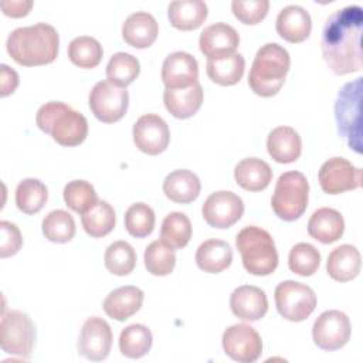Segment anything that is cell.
Listing matches in <instances>:
<instances>
[{
  "label": "cell",
  "mask_w": 363,
  "mask_h": 363,
  "mask_svg": "<svg viewBox=\"0 0 363 363\" xmlns=\"http://www.w3.org/2000/svg\"><path fill=\"white\" fill-rule=\"evenodd\" d=\"M102 45L89 35L75 37L68 45V58L79 68H95L102 60Z\"/></svg>",
  "instance_id": "cell-36"
},
{
  "label": "cell",
  "mask_w": 363,
  "mask_h": 363,
  "mask_svg": "<svg viewBox=\"0 0 363 363\" xmlns=\"http://www.w3.org/2000/svg\"><path fill=\"white\" fill-rule=\"evenodd\" d=\"M94 116L104 123H113L122 119L128 111L129 94L125 86H119L108 79L94 85L88 98Z\"/></svg>",
  "instance_id": "cell-10"
},
{
  "label": "cell",
  "mask_w": 363,
  "mask_h": 363,
  "mask_svg": "<svg viewBox=\"0 0 363 363\" xmlns=\"http://www.w3.org/2000/svg\"><path fill=\"white\" fill-rule=\"evenodd\" d=\"M320 264V254L315 245L309 242L295 244L288 255L289 269L301 277L313 275Z\"/></svg>",
  "instance_id": "cell-41"
},
{
  "label": "cell",
  "mask_w": 363,
  "mask_h": 363,
  "mask_svg": "<svg viewBox=\"0 0 363 363\" xmlns=\"http://www.w3.org/2000/svg\"><path fill=\"white\" fill-rule=\"evenodd\" d=\"M153 343V336L147 326L140 323H133L122 329L119 335V349L121 353L129 359H139L150 350Z\"/></svg>",
  "instance_id": "cell-34"
},
{
  "label": "cell",
  "mask_w": 363,
  "mask_h": 363,
  "mask_svg": "<svg viewBox=\"0 0 363 363\" xmlns=\"http://www.w3.org/2000/svg\"><path fill=\"white\" fill-rule=\"evenodd\" d=\"M62 196L65 204L72 211L79 214H84L98 201V196L94 186L86 180L68 182L64 187Z\"/></svg>",
  "instance_id": "cell-42"
},
{
  "label": "cell",
  "mask_w": 363,
  "mask_h": 363,
  "mask_svg": "<svg viewBox=\"0 0 363 363\" xmlns=\"http://www.w3.org/2000/svg\"><path fill=\"white\" fill-rule=\"evenodd\" d=\"M242 213L244 203L241 197L227 190L211 193L201 207L204 221L213 228H228L234 225Z\"/></svg>",
  "instance_id": "cell-13"
},
{
  "label": "cell",
  "mask_w": 363,
  "mask_h": 363,
  "mask_svg": "<svg viewBox=\"0 0 363 363\" xmlns=\"http://www.w3.org/2000/svg\"><path fill=\"white\" fill-rule=\"evenodd\" d=\"M289 65V54L282 45L277 43L264 44L257 51L248 74L250 88L264 98L277 95L285 82Z\"/></svg>",
  "instance_id": "cell-3"
},
{
  "label": "cell",
  "mask_w": 363,
  "mask_h": 363,
  "mask_svg": "<svg viewBox=\"0 0 363 363\" xmlns=\"http://www.w3.org/2000/svg\"><path fill=\"white\" fill-rule=\"evenodd\" d=\"M35 342V328L30 316L21 311L3 312L0 345L3 352L28 360Z\"/></svg>",
  "instance_id": "cell-8"
},
{
  "label": "cell",
  "mask_w": 363,
  "mask_h": 363,
  "mask_svg": "<svg viewBox=\"0 0 363 363\" xmlns=\"http://www.w3.org/2000/svg\"><path fill=\"white\" fill-rule=\"evenodd\" d=\"M234 179L240 187L248 191H261L272 180V170L267 162L258 157H245L237 163Z\"/></svg>",
  "instance_id": "cell-29"
},
{
  "label": "cell",
  "mask_w": 363,
  "mask_h": 363,
  "mask_svg": "<svg viewBox=\"0 0 363 363\" xmlns=\"http://www.w3.org/2000/svg\"><path fill=\"white\" fill-rule=\"evenodd\" d=\"M269 156L278 163H292L302 152L299 133L291 126H278L272 129L267 139Z\"/></svg>",
  "instance_id": "cell-24"
},
{
  "label": "cell",
  "mask_w": 363,
  "mask_h": 363,
  "mask_svg": "<svg viewBox=\"0 0 363 363\" xmlns=\"http://www.w3.org/2000/svg\"><path fill=\"white\" fill-rule=\"evenodd\" d=\"M362 79L346 82L335 102V119L339 135L356 153H362Z\"/></svg>",
  "instance_id": "cell-6"
},
{
  "label": "cell",
  "mask_w": 363,
  "mask_h": 363,
  "mask_svg": "<svg viewBox=\"0 0 363 363\" xmlns=\"http://www.w3.org/2000/svg\"><path fill=\"white\" fill-rule=\"evenodd\" d=\"M244 68V57L238 52L207 58L206 64V72L208 78L221 86H230L237 84L242 78Z\"/></svg>",
  "instance_id": "cell-31"
},
{
  "label": "cell",
  "mask_w": 363,
  "mask_h": 363,
  "mask_svg": "<svg viewBox=\"0 0 363 363\" xmlns=\"http://www.w3.org/2000/svg\"><path fill=\"white\" fill-rule=\"evenodd\" d=\"M318 179L325 193L340 194L362 186V169L345 157H332L320 166Z\"/></svg>",
  "instance_id": "cell-14"
},
{
  "label": "cell",
  "mask_w": 363,
  "mask_h": 363,
  "mask_svg": "<svg viewBox=\"0 0 363 363\" xmlns=\"http://www.w3.org/2000/svg\"><path fill=\"white\" fill-rule=\"evenodd\" d=\"M159 34L156 18L147 11H136L126 17L122 24V37L125 43L135 48L150 47Z\"/></svg>",
  "instance_id": "cell-21"
},
{
  "label": "cell",
  "mask_w": 363,
  "mask_h": 363,
  "mask_svg": "<svg viewBox=\"0 0 363 363\" xmlns=\"http://www.w3.org/2000/svg\"><path fill=\"white\" fill-rule=\"evenodd\" d=\"M352 333V325L345 312L330 309L322 312L312 326V337L318 347L326 352L343 347Z\"/></svg>",
  "instance_id": "cell-11"
},
{
  "label": "cell",
  "mask_w": 363,
  "mask_h": 363,
  "mask_svg": "<svg viewBox=\"0 0 363 363\" xmlns=\"http://www.w3.org/2000/svg\"><path fill=\"white\" fill-rule=\"evenodd\" d=\"M343 231L345 220L342 214L330 207L318 208L308 221V234L322 244L337 241L343 235Z\"/></svg>",
  "instance_id": "cell-23"
},
{
  "label": "cell",
  "mask_w": 363,
  "mask_h": 363,
  "mask_svg": "<svg viewBox=\"0 0 363 363\" xmlns=\"http://www.w3.org/2000/svg\"><path fill=\"white\" fill-rule=\"evenodd\" d=\"M0 7L6 16L18 18L28 14V11L33 7V1L31 0H3L0 1Z\"/></svg>",
  "instance_id": "cell-46"
},
{
  "label": "cell",
  "mask_w": 363,
  "mask_h": 363,
  "mask_svg": "<svg viewBox=\"0 0 363 363\" xmlns=\"http://www.w3.org/2000/svg\"><path fill=\"white\" fill-rule=\"evenodd\" d=\"M231 312L241 320L255 322L265 316L268 299L265 292L254 285H241L230 296Z\"/></svg>",
  "instance_id": "cell-18"
},
{
  "label": "cell",
  "mask_w": 363,
  "mask_h": 363,
  "mask_svg": "<svg viewBox=\"0 0 363 363\" xmlns=\"http://www.w3.org/2000/svg\"><path fill=\"white\" fill-rule=\"evenodd\" d=\"M362 28L360 6H346L326 18L322 31V54L335 74L346 75L362 71Z\"/></svg>",
  "instance_id": "cell-1"
},
{
  "label": "cell",
  "mask_w": 363,
  "mask_h": 363,
  "mask_svg": "<svg viewBox=\"0 0 363 363\" xmlns=\"http://www.w3.org/2000/svg\"><path fill=\"white\" fill-rule=\"evenodd\" d=\"M112 346V330L109 323L99 318H88L81 329L78 352L88 360L101 362L108 357Z\"/></svg>",
  "instance_id": "cell-16"
},
{
  "label": "cell",
  "mask_w": 363,
  "mask_h": 363,
  "mask_svg": "<svg viewBox=\"0 0 363 363\" xmlns=\"http://www.w3.org/2000/svg\"><path fill=\"white\" fill-rule=\"evenodd\" d=\"M163 102L166 109L177 119L191 118L203 104V88L197 82L187 88L170 89L163 92Z\"/></svg>",
  "instance_id": "cell-26"
},
{
  "label": "cell",
  "mask_w": 363,
  "mask_h": 363,
  "mask_svg": "<svg viewBox=\"0 0 363 363\" xmlns=\"http://www.w3.org/2000/svg\"><path fill=\"white\" fill-rule=\"evenodd\" d=\"M133 142L136 147L150 156L166 150L170 142V130L163 118L156 113L142 115L133 125Z\"/></svg>",
  "instance_id": "cell-15"
},
{
  "label": "cell",
  "mask_w": 363,
  "mask_h": 363,
  "mask_svg": "<svg viewBox=\"0 0 363 363\" xmlns=\"http://www.w3.org/2000/svg\"><path fill=\"white\" fill-rule=\"evenodd\" d=\"M143 303V291L133 285H125L113 289L104 299L105 313L115 320H126L135 315Z\"/></svg>",
  "instance_id": "cell-22"
},
{
  "label": "cell",
  "mask_w": 363,
  "mask_h": 363,
  "mask_svg": "<svg viewBox=\"0 0 363 363\" xmlns=\"http://www.w3.org/2000/svg\"><path fill=\"white\" fill-rule=\"evenodd\" d=\"M200 190L201 184L197 174L187 169L170 172L163 182L164 196L174 203H191L199 197Z\"/></svg>",
  "instance_id": "cell-27"
},
{
  "label": "cell",
  "mask_w": 363,
  "mask_h": 363,
  "mask_svg": "<svg viewBox=\"0 0 363 363\" xmlns=\"http://www.w3.org/2000/svg\"><path fill=\"white\" fill-rule=\"evenodd\" d=\"M0 68H1V81H0L1 92H0V95L4 98L7 95L13 94L16 91V88L18 86V74L6 64H1Z\"/></svg>",
  "instance_id": "cell-47"
},
{
  "label": "cell",
  "mask_w": 363,
  "mask_h": 363,
  "mask_svg": "<svg viewBox=\"0 0 363 363\" xmlns=\"http://www.w3.org/2000/svg\"><path fill=\"white\" fill-rule=\"evenodd\" d=\"M139 72H140V64L138 58L133 57L132 54L122 52V51L115 52L106 65L108 81L125 88L126 85L132 84L138 78Z\"/></svg>",
  "instance_id": "cell-40"
},
{
  "label": "cell",
  "mask_w": 363,
  "mask_h": 363,
  "mask_svg": "<svg viewBox=\"0 0 363 363\" xmlns=\"http://www.w3.org/2000/svg\"><path fill=\"white\" fill-rule=\"evenodd\" d=\"M47 199L48 190L38 179H24L16 187V206L26 214L38 213L45 206Z\"/></svg>",
  "instance_id": "cell-33"
},
{
  "label": "cell",
  "mask_w": 363,
  "mask_h": 363,
  "mask_svg": "<svg viewBox=\"0 0 363 363\" xmlns=\"http://www.w3.org/2000/svg\"><path fill=\"white\" fill-rule=\"evenodd\" d=\"M191 223L184 213L173 211L167 214L162 223L160 238L173 250L183 248L191 238Z\"/></svg>",
  "instance_id": "cell-35"
},
{
  "label": "cell",
  "mask_w": 363,
  "mask_h": 363,
  "mask_svg": "<svg viewBox=\"0 0 363 363\" xmlns=\"http://www.w3.org/2000/svg\"><path fill=\"white\" fill-rule=\"evenodd\" d=\"M274 295L279 315L291 322L305 320L316 308V295L306 284L284 281L277 285Z\"/></svg>",
  "instance_id": "cell-9"
},
{
  "label": "cell",
  "mask_w": 363,
  "mask_h": 363,
  "mask_svg": "<svg viewBox=\"0 0 363 363\" xmlns=\"http://www.w3.org/2000/svg\"><path fill=\"white\" fill-rule=\"evenodd\" d=\"M208 9L203 0H176L167 7L170 24L183 31L199 28L207 18Z\"/></svg>",
  "instance_id": "cell-28"
},
{
  "label": "cell",
  "mask_w": 363,
  "mask_h": 363,
  "mask_svg": "<svg viewBox=\"0 0 363 363\" xmlns=\"http://www.w3.org/2000/svg\"><path fill=\"white\" fill-rule=\"evenodd\" d=\"M309 183L303 173L291 170L282 173L271 199L274 213L284 221L298 220L308 207Z\"/></svg>",
  "instance_id": "cell-7"
},
{
  "label": "cell",
  "mask_w": 363,
  "mask_h": 363,
  "mask_svg": "<svg viewBox=\"0 0 363 363\" xmlns=\"http://www.w3.org/2000/svg\"><path fill=\"white\" fill-rule=\"evenodd\" d=\"M269 9L268 0H233L231 10L244 24H258L267 16Z\"/></svg>",
  "instance_id": "cell-44"
},
{
  "label": "cell",
  "mask_w": 363,
  "mask_h": 363,
  "mask_svg": "<svg viewBox=\"0 0 363 363\" xmlns=\"http://www.w3.org/2000/svg\"><path fill=\"white\" fill-rule=\"evenodd\" d=\"M0 233H1L0 257L1 258L13 257L14 254L18 252V250L23 245V237L20 230L17 228L16 224L3 220L0 221Z\"/></svg>",
  "instance_id": "cell-45"
},
{
  "label": "cell",
  "mask_w": 363,
  "mask_h": 363,
  "mask_svg": "<svg viewBox=\"0 0 363 363\" xmlns=\"http://www.w3.org/2000/svg\"><path fill=\"white\" fill-rule=\"evenodd\" d=\"M224 353L238 363H252L262 353V340L259 333L247 323L228 326L223 333Z\"/></svg>",
  "instance_id": "cell-12"
},
{
  "label": "cell",
  "mask_w": 363,
  "mask_h": 363,
  "mask_svg": "<svg viewBox=\"0 0 363 363\" xmlns=\"http://www.w3.org/2000/svg\"><path fill=\"white\" fill-rule=\"evenodd\" d=\"M35 123L61 146H78L88 135L86 118L60 101L44 104L37 111Z\"/></svg>",
  "instance_id": "cell-4"
},
{
  "label": "cell",
  "mask_w": 363,
  "mask_h": 363,
  "mask_svg": "<svg viewBox=\"0 0 363 363\" xmlns=\"http://www.w3.org/2000/svg\"><path fill=\"white\" fill-rule=\"evenodd\" d=\"M81 223L88 235L94 238L105 237L115 227V210L108 201L98 200L89 210L81 214Z\"/></svg>",
  "instance_id": "cell-32"
},
{
  "label": "cell",
  "mask_w": 363,
  "mask_h": 363,
  "mask_svg": "<svg viewBox=\"0 0 363 363\" xmlns=\"http://www.w3.org/2000/svg\"><path fill=\"white\" fill-rule=\"evenodd\" d=\"M362 268V257L359 250L350 244H342L332 250L328 257L326 271L329 277L337 282H347L356 278Z\"/></svg>",
  "instance_id": "cell-25"
},
{
  "label": "cell",
  "mask_w": 363,
  "mask_h": 363,
  "mask_svg": "<svg viewBox=\"0 0 363 363\" xmlns=\"http://www.w3.org/2000/svg\"><path fill=\"white\" fill-rule=\"evenodd\" d=\"M162 81L166 88H187L199 82V65L196 58L186 51L169 54L162 65Z\"/></svg>",
  "instance_id": "cell-17"
},
{
  "label": "cell",
  "mask_w": 363,
  "mask_h": 363,
  "mask_svg": "<svg viewBox=\"0 0 363 363\" xmlns=\"http://www.w3.org/2000/svg\"><path fill=\"white\" fill-rule=\"evenodd\" d=\"M126 231L135 238L147 237L155 227V211L146 203H135L125 211Z\"/></svg>",
  "instance_id": "cell-43"
},
{
  "label": "cell",
  "mask_w": 363,
  "mask_h": 363,
  "mask_svg": "<svg viewBox=\"0 0 363 363\" xmlns=\"http://www.w3.org/2000/svg\"><path fill=\"white\" fill-rule=\"evenodd\" d=\"M275 28L279 37L288 43H302L311 34L312 18L302 6L289 4L278 13Z\"/></svg>",
  "instance_id": "cell-20"
},
{
  "label": "cell",
  "mask_w": 363,
  "mask_h": 363,
  "mask_svg": "<svg viewBox=\"0 0 363 363\" xmlns=\"http://www.w3.org/2000/svg\"><path fill=\"white\" fill-rule=\"evenodd\" d=\"M106 269L118 277L130 274L136 265V252L126 241H113L108 245L104 255Z\"/></svg>",
  "instance_id": "cell-38"
},
{
  "label": "cell",
  "mask_w": 363,
  "mask_h": 363,
  "mask_svg": "<svg viewBox=\"0 0 363 363\" xmlns=\"http://www.w3.org/2000/svg\"><path fill=\"white\" fill-rule=\"evenodd\" d=\"M235 247L241 254L244 268L258 277L272 274L278 267V252L271 234L261 227L248 225L238 231Z\"/></svg>",
  "instance_id": "cell-5"
},
{
  "label": "cell",
  "mask_w": 363,
  "mask_h": 363,
  "mask_svg": "<svg viewBox=\"0 0 363 363\" xmlns=\"http://www.w3.org/2000/svg\"><path fill=\"white\" fill-rule=\"evenodd\" d=\"M43 234L52 242H68L75 235L74 217L65 210H52L43 218Z\"/></svg>",
  "instance_id": "cell-37"
},
{
  "label": "cell",
  "mask_w": 363,
  "mask_h": 363,
  "mask_svg": "<svg viewBox=\"0 0 363 363\" xmlns=\"http://www.w3.org/2000/svg\"><path fill=\"white\" fill-rule=\"evenodd\" d=\"M194 258L201 271L218 274L231 265L233 250L225 241L211 238L199 245Z\"/></svg>",
  "instance_id": "cell-30"
},
{
  "label": "cell",
  "mask_w": 363,
  "mask_h": 363,
  "mask_svg": "<svg viewBox=\"0 0 363 363\" xmlns=\"http://www.w3.org/2000/svg\"><path fill=\"white\" fill-rule=\"evenodd\" d=\"M143 261L147 272L156 277H164L174 269L176 254L162 240H155L146 247Z\"/></svg>",
  "instance_id": "cell-39"
},
{
  "label": "cell",
  "mask_w": 363,
  "mask_h": 363,
  "mask_svg": "<svg viewBox=\"0 0 363 363\" xmlns=\"http://www.w3.org/2000/svg\"><path fill=\"white\" fill-rule=\"evenodd\" d=\"M58 45V33L47 23L18 27L9 34L6 41L10 57L24 67L51 64L57 58Z\"/></svg>",
  "instance_id": "cell-2"
},
{
  "label": "cell",
  "mask_w": 363,
  "mask_h": 363,
  "mask_svg": "<svg viewBox=\"0 0 363 363\" xmlns=\"http://www.w3.org/2000/svg\"><path fill=\"white\" fill-rule=\"evenodd\" d=\"M240 44V35L234 27L227 23L207 26L199 38L200 51L207 58L228 55L235 52Z\"/></svg>",
  "instance_id": "cell-19"
}]
</instances>
